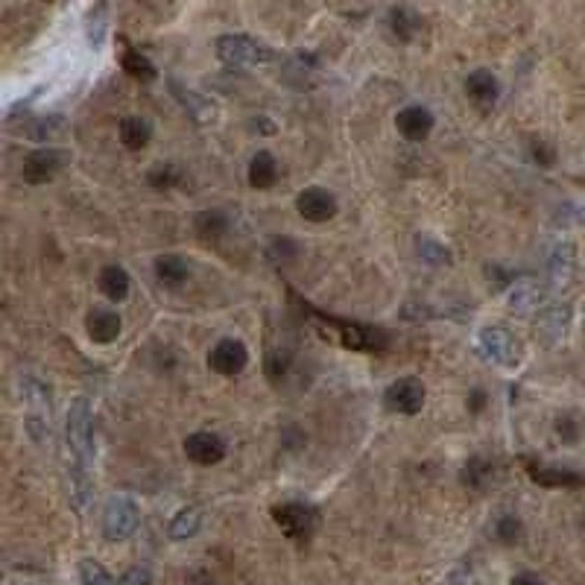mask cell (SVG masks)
I'll list each match as a JSON object with an SVG mask.
<instances>
[{
	"label": "cell",
	"mask_w": 585,
	"mask_h": 585,
	"mask_svg": "<svg viewBox=\"0 0 585 585\" xmlns=\"http://www.w3.org/2000/svg\"><path fill=\"white\" fill-rule=\"evenodd\" d=\"M191 585H217V582H214V580H211V577H208V573H205V571H196V573H194V577H191Z\"/></svg>",
	"instance_id": "39"
},
{
	"label": "cell",
	"mask_w": 585,
	"mask_h": 585,
	"mask_svg": "<svg viewBox=\"0 0 585 585\" xmlns=\"http://www.w3.org/2000/svg\"><path fill=\"white\" fill-rule=\"evenodd\" d=\"M184 173L179 164H158V167L149 170V184L156 187V191H167V187H176L182 184Z\"/></svg>",
	"instance_id": "31"
},
{
	"label": "cell",
	"mask_w": 585,
	"mask_h": 585,
	"mask_svg": "<svg viewBox=\"0 0 585 585\" xmlns=\"http://www.w3.org/2000/svg\"><path fill=\"white\" fill-rule=\"evenodd\" d=\"M489 477H491V463L489 460H480V456H474V460L465 463V472H463V483L465 486L483 489V483Z\"/></svg>",
	"instance_id": "33"
},
{
	"label": "cell",
	"mask_w": 585,
	"mask_h": 585,
	"mask_svg": "<svg viewBox=\"0 0 585 585\" xmlns=\"http://www.w3.org/2000/svg\"><path fill=\"white\" fill-rule=\"evenodd\" d=\"M296 211L308 222H325L337 214V199L325 187H308L296 196Z\"/></svg>",
	"instance_id": "13"
},
{
	"label": "cell",
	"mask_w": 585,
	"mask_h": 585,
	"mask_svg": "<svg viewBox=\"0 0 585 585\" xmlns=\"http://www.w3.org/2000/svg\"><path fill=\"white\" fill-rule=\"evenodd\" d=\"M571 325V308L568 304H550L542 310V334L547 343H559Z\"/></svg>",
	"instance_id": "23"
},
{
	"label": "cell",
	"mask_w": 585,
	"mask_h": 585,
	"mask_svg": "<svg viewBox=\"0 0 585 585\" xmlns=\"http://www.w3.org/2000/svg\"><path fill=\"white\" fill-rule=\"evenodd\" d=\"M226 231H229V217H226V211L208 208V211H202V214L196 217V234H199L202 240H220Z\"/></svg>",
	"instance_id": "25"
},
{
	"label": "cell",
	"mask_w": 585,
	"mask_h": 585,
	"mask_svg": "<svg viewBox=\"0 0 585 585\" xmlns=\"http://www.w3.org/2000/svg\"><path fill=\"white\" fill-rule=\"evenodd\" d=\"M173 86V91H176V100H179L187 112L194 114V121H199V123H205V121H211L214 117V105H211L202 94H196L194 88H184V86H179V82H170Z\"/></svg>",
	"instance_id": "24"
},
{
	"label": "cell",
	"mask_w": 585,
	"mask_h": 585,
	"mask_svg": "<svg viewBox=\"0 0 585 585\" xmlns=\"http://www.w3.org/2000/svg\"><path fill=\"white\" fill-rule=\"evenodd\" d=\"M152 138V126L147 117L140 114H126L121 121V140L126 149H144Z\"/></svg>",
	"instance_id": "20"
},
{
	"label": "cell",
	"mask_w": 585,
	"mask_h": 585,
	"mask_svg": "<svg viewBox=\"0 0 585 585\" xmlns=\"http://www.w3.org/2000/svg\"><path fill=\"white\" fill-rule=\"evenodd\" d=\"M425 383L418 378H401L386 386L383 392V404L390 413H398V416H416L421 407H425Z\"/></svg>",
	"instance_id": "9"
},
{
	"label": "cell",
	"mask_w": 585,
	"mask_h": 585,
	"mask_svg": "<svg viewBox=\"0 0 585 585\" xmlns=\"http://www.w3.org/2000/svg\"><path fill=\"white\" fill-rule=\"evenodd\" d=\"M395 126L407 140H425L433 132V114L425 105H407V109L398 112Z\"/></svg>",
	"instance_id": "15"
},
{
	"label": "cell",
	"mask_w": 585,
	"mask_h": 585,
	"mask_svg": "<svg viewBox=\"0 0 585 585\" xmlns=\"http://www.w3.org/2000/svg\"><path fill=\"white\" fill-rule=\"evenodd\" d=\"M573 269H577V246L571 240H559L554 249L547 252V278L554 287H568L573 281Z\"/></svg>",
	"instance_id": "11"
},
{
	"label": "cell",
	"mask_w": 585,
	"mask_h": 585,
	"mask_svg": "<svg viewBox=\"0 0 585 585\" xmlns=\"http://www.w3.org/2000/svg\"><path fill=\"white\" fill-rule=\"evenodd\" d=\"M477 346L491 363H498L503 369L521 366V343L507 331V328H500V325L483 328V331L477 334Z\"/></svg>",
	"instance_id": "6"
},
{
	"label": "cell",
	"mask_w": 585,
	"mask_h": 585,
	"mask_svg": "<svg viewBox=\"0 0 585 585\" xmlns=\"http://www.w3.org/2000/svg\"><path fill=\"white\" fill-rule=\"evenodd\" d=\"M416 252H418L421 261L430 264V266H442V264L451 261L448 246H442L439 240H433L430 234H418V238H416Z\"/></svg>",
	"instance_id": "29"
},
{
	"label": "cell",
	"mask_w": 585,
	"mask_h": 585,
	"mask_svg": "<svg viewBox=\"0 0 585 585\" xmlns=\"http://www.w3.org/2000/svg\"><path fill=\"white\" fill-rule=\"evenodd\" d=\"M138 521H140V509L135 500H129L123 495L109 498L103 509V536L109 542H123L135 530H138Z\"/></svg>",
	"instance_id": "7"
},
{
	"label": "cell",
	"mask_w": 585,
	"mask_h": 585,
	"mask_svg": "<svg viewBox=\"0 0 585 585\" xmlns=\"http://www.w3.org/2000/svg\"><path fill=\"white\" fill-rule=\"evenodd\" d=\"M86 328H88V337L94 339V343L109 346V343H114L117 337H121V316H117L114 310L97 308V310L88 313Z\"/></svg>",
	"instance_id": "17"
},
{
	"label": "cell",
	"mask_w": 585,
	"mask_h": 585,
	"mask_svg": "<svg viewBox=\"0 0 585 585\" xmlns=\"http://www.w3.org/2000/svg\"><path fill=\"white\" fill-rule=\"evenodd\" d=\"M390 30H392L401 41H413L416 32L421 30V18L416 15L413 9L398 6V9L390 12Z\"/></svg>",
	"instance_id": "26"
},
{
	"label": "cell",
	"mask_w": 585,
	"mask_h": 585,
	"mask_svg": "<svg viewBox=\"0 0 585 585\" xmlns=\"http://www.w3.org/2000/svg\"><path fill=\"white\" fill-rule=\"evenodd\" d=\"M495 533H498V538L503 544H515L521 538V521L515 518V515H503V518L498 521V526H495Z\"/></svg>",
	"instance_id": "34"
},
{
	"label": "cell",
	"mask_w": 585,
	"mask_h": 585,
	"mask_svg": "<svg viewBox=\"0 0 585 585\" xmlns=\"http://www.w3.org/2000/svg\"><path fill=\"white\" fill-rule=\"evenodd\" d=\"M465 94L477 109L489 112L500 97V82L491 70H474V74L465 79Z\"/></svg>",
	"instance_id": "14"
},
{
	"label": "cell",
	"mask_w": 585,
	"mask_h": 585,
	"mask_svg": "<svg viewBox=\"0 0 585 585\" xmlns=\"http://www.w3.org/2000/svg\"><path fill=\"white\" fill-rule=\"evenodd\" d=\"M152 582V577H149V571L147 568H129L126 573H123V580L117 582V585H149Z\"/></svg>",
	"instance_id": "37"
},
{
	"label": "cell",
	"mask_w": 585,
	"mask_h": 585,
	"mask_svg": "<svg viewBox=\"0 0 585 585\" xmlns=\"http://www.w3.org/2000/svg\"><path fill=\"white\" fill-rule=\"evenodd\" d=\"M313 320L325 322V334L331 331L339 343L346 348H355V351H383L386 348V334L381 328H372V325H360V322H348V320H337V316H322L310 310Z\"/></svg>",
	"instance_id": "4"
},
{
	"label": "cell",
	"mask_w": 585,
	"mask_h": 585,
	"mask_svg": "<svg viewBox=\"0 0 585 585\" xmlns=\"http://www.w3.org/2000/svg\"><path fill=\"white\" fill-rule=\"evenodd\" d=\"M123 70L132 79H140V82H149V79H156L158 76V70H156V65L149 62V58L140 53V50H132V47H129V50L123 53Z\"/></svg>",
	"instance_id": "28"
},
{
	"label": "cell",
	"mask_w": 585,
	"mask_h": 585,
	"mask_svg": "<svg viewBox=\"0 0 585 585\" xmlns=\"http://www.w3.org/2000/svg\"><path fill=\"white\" fill-rule=\"evenodd\" d=\"M103 35H105V9L97 6L91 12V18H88V39L94 47H100L103 44Z\"/></svg>",
	"instance_id": "35"
},
{
	"label": "cell",
	"mask_w": 585,
	"mask_h": 585,
	"mask_svg": "<svg viewBox=\"0 0 585 585\" xmlns=\"http://www.w3.org/2000/svg\"><path fill=\"white\" fill-rule=\"evenodd\" d=\"M509 585H544V580H538L536 573H518V577H512Z\"/></svg>",
	"instance_id": "38"
},
{
	"label": "cell",
	"mask_w": 585,
	"mask_h": 585,
	"mask_svg": "<svg viewBox=\"0 0 585 585\" xmlns=\"http://www.w3.org/2000/svg\"><path fill=\"white\" fill-rule=\"evenodd\" d=\"M273 521L281 533H284L290 542L304 544L310 542V536L316 530V509L310 503H302V500H287V503H278L273 507Z\"/></svg>",
	"instance_id": "5"
},
{
	"label": "cell",
	"mask_w": 585,
	"mask_h": 585,
	"mask_svg": "<svg viewBox=\"0 0 585 585\" xmlns=\"http://www.w3.org/2000/svg\"><path fill=\"white\" fill-rule=\"evenodd\" d=\"M246 176H249V184L255 187V191H269L278 179V161H275L273 152H266V149L255 152Z\"/></svg>",
	"instance_id": "18"
},
{
	"label": "cell",
	"mask_w": 585,
	"mask_h": 585,
	"mask_svg": "<svg viewBox=\"0 0 585 585\" xmlns=\"http://www.w3.org/2000/svg\"><path fill=\"white\" fill-rule=\"evenodd\" d=\"M97 287L105 299H112V302H123L129 296V287H132V278H129V273L123 266H117V264H109V266H103L100 269V278H97Z\"/></svg>",
	"instance_id": "19"
},
{
	"label": "cell",
	"mask_w": 585,
	"mask_h": 585,
	"mask_svg": "<svg viewBox=\"0 0 585 585\" xmlns=\"http://www.w3.org/2000/svg\"><path fill=\"white\" fill-rule=\"evenodd\" d=\"M544 299V290L536 284V281H518L512 290H509V310L515 313H530V310H538V304Z\"/></svg>",
	"instance_id": "21"
},
{
	"label": "cell",
	"mask_w": 585,
	"mask_h": 585,
	"mask_svg": "<svg viewBox=\"0 0 585 585\" xmlns=\"http://www.w3.org/2000/svg\"><path fill=\"white\" fill-rule=\"evenodd\" d=\"M184 454H187V460H194L196 465H217L222 456H226V442H222L217 433L199 430L184 439Z\"/></svg>",
	"instance_id": "12"
},
{
	"label": "cell",
	"mask_w": 585,
	"mask_h": 585,
	"mask_svg": "<svg viewBox=\"0 0 585 585\" xmlns=\"http://www.w3.org/2000/svg\"><path fill=\"white\" fill-rule=\"evenodd\" d=\"M533 158L542 164V167H554L556 152H554V147H547L544 140H536V144H533Z\"/></svg>",
	"instance_id": "36"
},
{
	"label": "cell",
	"mask_w": 585,
	"mask_h": 585,
	"mask_svg": "<svg viewBox=\"0 0 585 585\" xmlns=\"http://www.w3.org/2000/svg\"><path fill=\"white\" fill-rule=\"evenodd\" d=\"M18 390L23 401V428L32 442H50V390L35 374H21Z\"/></svg>",
	"instance_id": "1"
},
{
	"label": "cell",
	"mask_w": 585,
	"mask_h": 585,
	"mask_svg": "<svg viewBox=\"0 0 585 585\" xmlns=\"http://www.w3.org/2000/svg\"><path fill=\"white\" fill-rule=\"evenodd\" d=\"M187 275H191V269H187L184 257L179 255H161L156 257V278L161 281L164 287H182Z\"/></svg>",
	"instance_id": "22"
},
{
	"label": "cell",
	"mask_w": 585,
	"mask_h": 585,
	"mask_svg": "<svg viewBox=\"0 0 585 585\" xmlns=\"http://www.w3.org/2000/svg\"><path fill=\"white\" fill-rule=\"evenodd\" d=\"M526 474L536 480L538 486H550V489H568V486H582L585 477L577 472H568V468H554V465H542L533 460H524Z\"/></svg>",
	"instance_id": "16"
},
{
	"label": "cell",
	"mask_w": 585,
	"mask_h": 585,
	"mask_svg": "<svg viewBox=\"0 0 585 585\" xmlns=\"http://www.w3.org/2000/svg\"><path fill=\"white\" fill-rule=\"evenodd\" d=\"M199 524H202V515H199V509L196 507H184V509H179V512L173 515L170 538H176V542H184V538L196 536Z\"/></svg>",
	"instance_id": "27"
},
{
	"label": "cell",
	"mask_w": 585,
	"mask_h": 585,
	"mask_svg": "<svg viewBox=\"0 0 585 585\" xmlns=\"http://www.w3.org/2000/svg\"><path fill=\"white\" fill-rule=\"evenodd\" d=\"M217 58L229 68H261L275 58L273 47L264 41L249 39V35H220L217 39Z\"/></svg>",
	"instance_id": "3"
},
{
	"label": "cell",
	"mask_w": 585,
	"mask_h": 585,
	"mask_svg": "<svg viewBox=\"0 0 585 585\" xmlns=\"http://www.w3.org/2000/svg\"><path fill=\"white\" fill-rule=\"evenodd\" d=\"M62 129H65L62 114H47V117H35V123L27 129V135L32 140H39V144H44V140H53L62 135Z\"/></svg>",
	"instance_id": "30"
},
{
	"label": "cell",
	"mask_w": 585,
	"mask_h": 585,
	"mask_svg": "<svg viewBox=\"0 0 585 585\" xmlns=\"http://www.w3.org/2000/svg\"><path fill=\"white\" fill-rule=\"evenodd\" d=\"M68 161H70L68 149H56V147L35 149L21 161V179L27 184H44V182L56 179V176L65 170Z\"/></svg>",
	"instance_id": "8"
},
{
	"label": "cell",
	"mask_w": 585,
	"mask_h": 585,
	"mask_svg": "<svg viewBox=\"0 0 585 585\" xmlns=\"http://www.w3.org/2000/svg\"><path fill=\"white\" fill-rule=\"evenodd\" d=\"M68 448L70 456H74L76 468L86 472L91 456H94V413H91V404L86 395H79L70 401L68 407Z\"/></svg>",
	"instance_id": "2"
},
{
	"label": "cell",
	"mask_w": 585,
	"mask_h": 585,
	"mask_svg": "<svg viewBox=\"0 0 585 585\" xmlns=\"http://www.w3.org/2000/svg\"><path fill=\"white\" fill-rule=\"evenodd\" d=\"M79 580H82V585H117L112 580V573L94 559H82L79 562Z\"/></svg>",
	"instance_id": "32"
},
{
	"label": "cell",
	"mask_w": 585,
	"mask_h": 585,
	"mask_svg": "<svg viewBox=\"0 0 585 585\" xmlns=\"http://www.w3.org/2000/svg\"><path fill=\"white\" fill-rule=\"evenodd\" d=\"M246 363H249V351H246L240 339H220L208 355V366L217 374H222V378L240 374L246 369Z\"/></svg>",
	"instance_id": "10"
}]
</instances>
